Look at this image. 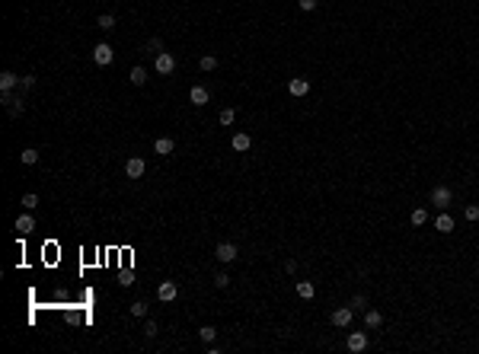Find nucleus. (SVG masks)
I'll return each mask as SVG.
<instances>
[{"instance_id": "nucleus-1", "label": "nucleus", "mask_w": 479, "mask_h": 354, "mask_svg": "<svg viewBox=\"0 0 479 354\" xmlns=\"http://www.w3.org/2000/svg\"><path fill=\"white\" fill-rule=\"evenodd\" d=\"M112 58H115V51H112V45H109V42H99L96 48H93V61H96L99 67H109V64H112Z\"/></svg>"}, {"instance_id": "nucleus-2", "label": "nucleus", "mask_w": 479, "mask_h": 354, "mask_svg": "<svg viewBox=\"0 0 479 354\" xmlns=\"http://www.w3.org/2000/svg\"><path fill=\"white\" fill-rule=\"evenodd\" d=\"M450 201H454V192H450L447 185H438L435 192H431V204H435L438 211H444V208H450Z\"/></svg>"}, {"instance_id": "nucleus-3", "label": "nucleus", "mask_w": 479, "mask_h": 354, "mask_svg": "<svg viewBox=\"0 0 479 354\" xmlns=\"http://www.w3.org/2000/svg\"><path fill=\"white\" fill-rule=\"evenodd\" d=\"M0 102H3V106L10 108V118H19V115L26 112V102H23V99H16L13 93H0Z\"/></svg>"}, {"instance_id": "nucleus-4", "label": "nucleus", "mask_w": 479, "mask_h": 354, "mask_svg": "<svg viewBox=\"0 0 479 354\" xmlns=\"http://www.w3.org/2000/svg\"><path fill=\"white\" fill-rule=\"evenodd\" d=\"M153 71H157V73H173V71H176V58H173L170 51H160V54H157V64H153Z\"/></svg>"}, {"instance_id": "nucleus-5", "label": "nucleus", "mask_w": 479, "mask_h": 354, "mask_svg": "<svg viewBox=\"0 0 479 354\" xmlns=\"http://www.w3.org/2000/svg\"><path fill=\"white\" fill-rule=\"evenodd\" d=\"M214 255H218V262H221V265H230L233 258H237V246H233V243H218Z\"/></svg>"}, {"instance_id": "nucleus-6", "label": "nucleus", "mask_w": 479, "mask_h": 354, "mask_svg": "<svg viewBox=\"0 0 479 354\" xmlns=\"http://www.w3.org/2000/svg\"><path fill=\"white\" fill-rule=\"evenodd\" d=\"M288 93H291L294 99H303V96L310 93V80H307V77H294L291 83H288Z\"/></svg>"}, {"instance_id": "nucleus-7", "label": "nucleus", "mask_w": 479, "mask_h": 354, "mask_svg": "<svg viewBox=\"0 0 479 354\" xmlns=\"http://www.w3.org/2000/svg\"><path fill=\"white\" fill-rule=\"evenodd\" d=\"M144 160H141V156H131V160L125 163V176L128 179H141V176H144Z\"/></svg>"}, {"instance_id": "nucleus-8", "label": "nucleus", "mask_w": 479, "mask_h": 354, "mask_svg": "<svg viewBox=\"0 0 479 354\" xmlns=\"http://www.w3.org/2000/svg\"><path fill=\"white\" fill-rule=\"evenodd\" d=\"M352 316H355V310H352V306H339V310L332 313V325L345 329V325H352Z\"/></svg>"}, {"instance_id": "nucleus-9", "label": "nucleus", "mask_w": 479, "mask_h": 354, "mask_svg": "<svg viewBox=\"0 0 479 354\" xmlns=\"http://www.w3.org/2000/svg\"><path fill=\"white\" fill-rule=\"evenodd\" d=\"M157 297H160V300H163V303H173V300H176V297H179V287H176V284H173V281H163V284H160V287H157Z\"/></svg>"}, {"instance_id": "nucleus-10", "label": "nucleus", "mask_w": 479, "mask_h": 354, "mask_svg": "<svg viewBox=\"0 0 479 354\" xmlns=\"http://www.w3.org/2000/svg\"><path fill=\"white\" fill-rule=\"evenodd\" d=\"M345 345H348V351H352V354H361L364 348H368V335H364V332H352Z\"/></svg>"}, {"instance_id": "nucleus-11", "label": "nucleus", "mask_w": 479, "mask_h": 354, "mask_svg": "<svg viewBox=\"0 0 479 354\" xmlns=\"http://www.w3.org/2000/svg\"><path fill=\"white\" fill-rule=\"evenodd\" d=\"M19 83H23V80H19L13 71H3V73H0V93H13Z\"/></svg>"}, {"instance_id": "nucleus-12", "label": "nucleus", "mask_w": 479, "mask_h": 354, "mask_svg": "<svg viewBox=\"0 0 479 354\" xmlns=\"http://www.w3.org/2000/svg\"><path fill=\"white\" fill-rule=\"evenodd\" d=\"M16 230H19V236H29L32 230H36V217H32V214H19L16 217Z\"/></svg>"}, {"instance_id": "nucleus-13", "label": "nucleus", "mask_w": 479, "mask_h": 354, "mask_svg": "<svg viewBox=\"0 0 479 354\" xmlns=\"http://www.w3.org/2000/svg\"><path fill=\"white\" fill-rule=\"evenodd\" d=\"M435 230H438V233H454V217L441 211V214L435 217Z\"/></svg>"}, {"instance_id": "nucleus-14", "label": "nucleus", "mask_w": 479, "mask_h": 354, "mask_svg": "<svg viewBox=\"0 0 479 354\" xmlns=\"http://www.w3.org/2000/svg\"><path fill=\"white\" fill-rule=\"evenodd\" d=\"M188 99H192L195 106H208V99H211V93H208L205 86H192V90H188Z\"/></svg>"}, {"instance_id": "nucleus-15", "label": "nucleus", "mask_w": 479, "mask_h": 354, "mask_svg": "<svg viewBox=\"0 0 479 354\" xmlns=\"http://www.w3.org/2000/svg\"><path fill=\"white\" fill-rule=\"evenodd\" d=\"M294 290H297L300 300H313V294H316V287L310 281H297V287H294Z\"/></svg>"}, {"instance_id": "nucleus-16", "label": "nucleus", "mask_w": 479, "mask_h": 354, "mask_svg": "<svg viewBox=\"0 0 479 354\" xmlns=\"http://www.w3.org/2000/svg\"><path fill=\"white\" fill-rule=\"evenodd\" d=\"M230 144H233V150H237V153H246L249 150V134H233V141H230Z\"/></svg>"}, {"instance_id": "nucleus-17", "label": "nucleus", "mask_w": 479, "mask_h": 354, "mask_svg": "<svg viewBox=\"0 0 479 354\" xmlns=\"http://www.w3.org/2000/svg\"><path fill=\"white\" fill-rule=\"evenodd\" d=\"M380 322H383V316L377 310H368V313H364V325H368V329H380Z\"/></svg>"}, {"instance_id": "nucleus-18", "label": "nucleus", "mask_w": 479, "mask_h": 354, "mask_svg": "<svg viewBox=\"0 0 479 354\" xmlns=\"http://www.w3.org/2000/svg\"><path fill=\"white\" fill-rule=\"evenodd\" d=\"M128 80H131L134 86H144V83H147V71H144V67H131V73H128Z\"/></svg>"}, {"instance_id": "nucleus-19", "label": "nucleus", "mask_w": 479, "mask_h": 354, "mask_svg": "<svg viewBox=\"0 0 479 354\" xmlns=\"http://www.w3.org/2000/svg\"><path fill=\"white\" fill-rule=\"evenodd\" d=\"M153 150H157V153H163V156H170V153H173V138H157Z\"/></svg>"}, {"instance_id": "nucleus-20", "label": "nucleus", "mask_w": 479, "mask_h": 354, "mask_svg": "<svg viewBox=\"0 0 479 354\" xmlns=\"http://www.w3.org/2000/svg\"><path fill=\"white\" fill-rule=\"evenodd\" d=\"M96 26H99V29H103V32H109V29H115V16H112V13H103V16H99V19H96Z\"/></svg>"}, {"instance_id": "nucleus-21", "label": "nucleus", "mask_w": 479, "mask_h": 354, "mask_svg": "<svg viewBox=\"0 0 479 354\" xmlns=\"http://www.w3.org/2000/svg\"><path fill=\"white\" fill-rule=\"evenodd\" d=\"M198 338H201V342H208V345H211L214 338H218V329H214V325H201V329H198Z\"/></svg>"}, {"instance_id": "nucleus-22", "label": "nucleus", "mask_w": 479, "mask_h": 354, "mask_svg": "<svg viewBox=\"0 0 479 354\" xmlns=\"http://www.w3.org/2000/svg\"><path fill=\"white\" fill-rule=\"evenodd\" d=\"M409 220H412L415 227H422V223L428 220V211H425V208H415V211H412V217H409Z\"/></svg>"}, {"instance_id": "nucleus-23", "label": "nucleus", "mask_w": 479, "mask_h": 354, "mask_svg": "<svg viewBox=\"0 0 479 354\" xmlns=\"http://www.w3.org/2000/svg\"><path fill=\"white\" fill-rule=\"evenodd\" d=\"M19 160H23V163H26V166H32V163H36V160H38V150H32V147H26V150H23V153H19Z\"/></svg>"}, {"instance_id": "nucleus-24", "label": "nucleus", "mask_w": 479, "mask_h": 354, "mask_svg": "<svg viewBox=\"0 0 479 354\" xmlns=\"http://www.w3.org/2000/svg\"><path fill=\"white\" fill-rule=\"evenodd\" d=\"M23 208H26V211H36V208H38V195H36V192L23 195Z\"/></svg>"}, {"instance_id": "nucleus-25", "label": "nucleus", "mask_w": 479, "mask_h": 354, "mask_svg": "<svg viewBox=\"0 0 479 354\" xmlns=\"http://www.w3.org/2000/svg\"><path fill=\"white\" fill-rule=\"evenodd\" d=\"M198 67L201 71H214V67H218V58H214V54H205V58L198 61Z\"/></svg>"}, {"instance_id": "nucleus-26", "label": "nucleus", "mask_w": 479, "mask_h": 354, "mask_svg": "<svg viewBox=\"0 0 479 354\" xmlns=\"http://www.w3.org/2000/svg\"><path fill=\"white\" fill-rule=\"evenodd\" d=\"M233 118H237V112H233V108H224V112H221V118H218V121H221V125L227 128V125H233Z\"/></svg>"}, {"instance_id": "nucleus-27", "label": "nucleus", "mask_w": 479, "mask_h": 354, "mask_svg": "<svg viewBox=\"0 0 479 354\" xmlns=\"http://www.w3.org/2000/svg\"><path fill=\"white\" fill-rule=\"evenodd\" d=\"M131 316H147V303L144 300H134L131 303Z\"/></svg>"}, {"instance_id": "nucleus-28", "label": "nucleus", "mask_w": 479, "mask_h": 354, "mask_svg": "<svg viewBox=\"0 0 479 354\" xmlns=\"http://www.w3.org/2000/svg\"><path fill=\"white\" fill-rule=\"evenodd\" d=\"M144 51H157L160 54V51H163V42H160V38H150V42L144 45Z\"/></svg>"}, {"instance_id": "nucleus-29", "label": "nucleus", "mask_w": 479, "mask_h": 354, "mask_svg": "<svg viewBox=\"0 0 479 354\" xmlns=\"http://www.w3.org/2000/svg\"><path fill=\"white\" fill-rule=\"evenodd\" d=\"M463 214H467V220H479V204H467Z\"/></svg>"}, {"instance_id": "nucleus-30", "label": "nucleus", "mask_w": 479, "mask_h": 354, "mask_svg": "<svg viewBox=\"0 0 479 354\" xmlns=\"http://www.w3.org/2000/svg\"><path fill=\"white\" fill-rule=\"evenodd\" d=\"M131 284H134V271H121V287H131Z\"/></svg>"}, {"instance_id": "nucleus-31", "label": "nucleus", "mask_w": 479, "mask_h": 354, "mask_svg": "<svg viewBox=\"0 0 479 354\" xmlns=\"http://www.w3.org/2000/svg\"><path fill=\"white\" fill-rule=\"evenodd\" d=\"M214 284H218V287H227V284H230V278H227V271H218V275H214Z\"/></svg>"}, {"instance_id": "nucleus-32", "label": "nucleus", "mask_w": 479, "mask_h": 354, "mask_svg": "<svg viewBox=\"0 0 479 354\" xmlns=\"http://www.w3.org/2000/svg\"><path fill=\"white\" fill-rule=\"evenodd\" d=\"M144 335H147V338H153V335H157V322H153V319H147V325H144Z\"/></svg>"}, {"instance_id": "nucleus-33", "label": "nucleus", "mask_w": 479, "mask_h": 354, "mask_svg": "<svg viewBox=\"0 0 479 354\" xmlns=\"http://www.w3.org/2000/svg\"><path fill=\"white\" fill-rule=\"evenodd\" d=\"M364 303H368V300H364V294H355V297H352V303H348V306H352V310H361Z\"/></svg>"}, {"instance_id": "nucleus-34", "label": "nucleus", "mask_w": 479, "mask_h": 354, "mask_svg": "<svg viewBox=\"0 0 479 354\" xmlns=\"http://www.w3.org/2000/svg\"><path fill=\"white\" fill-rule=\"evenodd\" d=\"M300 3V10H316V3H320V0H297Z\"/></svg>"}, {"instance_id": "nucleus-35", "label": "nucleus", "mask_w": 479, "mask_h": 354, "mask_svg": "<svg viewBox=\"0 0 479 354\" xmlns=\"http://www.w3.org/2000/svg\"><path fill=\"white\" fill-rule=\"evenodd\" d=\"M19 86H23V90H32V86H36V77H32V73H29V77H23V83H19Z\"/></svg>"}]
</instances>
